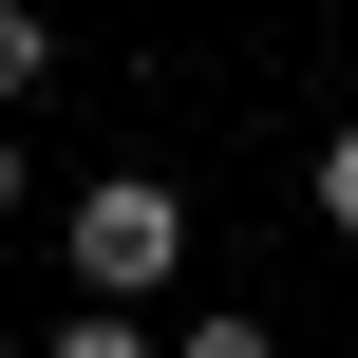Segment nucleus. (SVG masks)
<instances>
[{"label": "nucleus", "instance_id": "obj_2", "mask_svg": "<svg viewBox=\"0 0 358 358\" xmlns=\"http://www.w3.org/2000/svg\"><path fill=\"white\" fill-rule=\"evenodd\" d=\"M38 76H57V38H38V0H0V113H19Z\"/></svg>", "mask_w": 358, "mask_h": 358}, {"label": "nucleus", "instance_id": "obj_4", "mask_svg": "<svg viewBox=\"0 0 358 358\" xmlns=\"http://www.w3.org/2000/svg\"><path fill=\"white\" fill-rule=\"evenodd\" d=\"M321 227L358 245V132H321Z\"/></svg>", "mask_w": 358, "mask_h": 358}, {"label": "nucleus", "instance_id": "obj_3", "mask_svg": "<svg viewBox=\"0 0 358 358\" xmlns=\"http://www.w3.org/2000/svg\"><path fill=\"white\" fill-rule=\"evenodd\" d=\"M170 358H283V340H264V321H227V302H208V321H189V340H170Z\"/></svg>", "mask_w": 358, "mask_h": 358}, {"label": "nucleus", "instance_id": "obj_5", "mask_svg": "<svg viewBox=\"0 0 358 358\" xmlns=\"http://www.w3.org/2000/svg\"><path fill=\"white\" fill-rule=\"evenodd\" d=\"M57 358H151V340H132V321H57Z\"/></svg>", "mask_w": 358, "mask_h": 358}, {"label": "nucleus", "instance_id": "obj_1", "mask_svg": "<svg viewBox=\"0 0 358 358\" xmlns=\"http://www.w3.org/2000/svg\"><path fill=\"white\" fill-rule=\"evenodd\" d=\"M170 264H189V208H170L151 170H113V189H76V283H94V302H151Z\"/></svg>", "mask_w": 358, "mask_h": 358}, {"label": "nucleus", "instance_id": "obj_6", "mask_svg": "<svg viewBox=\"0 0 358 358\" xmlns=\"http://www.w3.org/2000/svg\"><path fill=\"white\" fill-rule=\"evenodd\" d=\"M0 227H19V132H0Z\"/></svg>", "mask_w": 358, "mask_h": 358}]
</instances>
